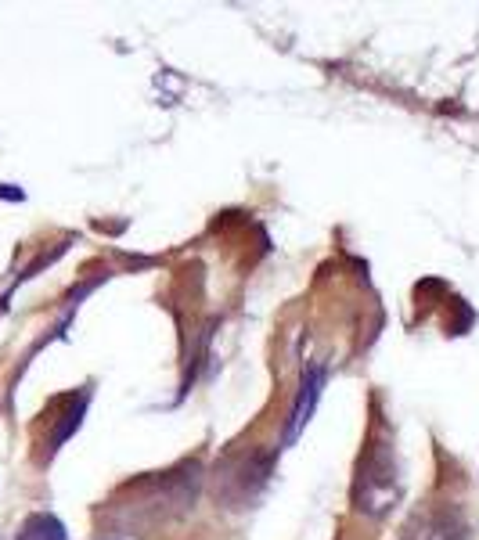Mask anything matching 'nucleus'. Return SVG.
<instances>
[{
    "label": "nucleus",
    "instance_id": "f257e3e1",
    "mask_svg": "<svg viewBox=\"0 0 479 540\" xmlns=\"http://www.w3.org/2000/svg\"><path fill=\"white\" fill-rule=\"evenodd\" d=\"M321 382H325V375H321L317 368L310 371V375H303V386H299L296 407H292V422H289V432H285V443H296V436L303 432V425L310 422L317 396H321Z\"/></svg>",
    "mask_w": 479,
    "mask_h": 540
},
{
    "label": "nucleus",
    "instance_id": "f03ea898",
    "mask_svg": "<svg viewBox=\"0 0 479 540\" xmlns=\"http://www.w3.org/2000/svg\"><path fill=\"white\" fill-rule=\"evenodd\" d=\"M15 540H69V533H65V526L51 512H33L19 526Z\"/></svg>",
    "mask_w": 479,
    "mask_h": 540
},
{
    "label": "nucleus",
    "instance_id": "7ed1b4c3",
    "mask_svg": "<svg viewBox=\"0 0 479 540\" xmlns=\"http://www.w3.org/2000/svg\"><path fill=\"white\" fill-rule=\"evenodd\" d=\"M458 533L451 530V522L447 519H425L422 522V530L411 533L407 540H454Z\"/></svg>",
    "mask_w": 479,
    "mask_h": 540
}]
</instances>
